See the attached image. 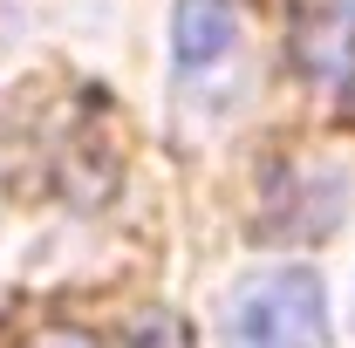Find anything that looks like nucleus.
<instances>
[{"instance_id":"f257e3e1","label":"nucleus","mask_w":355,"mask_h":348,"mask_svg":"<svg viewBox=\"0 0 355 348\" xmlns=\"http://www.w3.org/2000/svg\"><path fill=\"white\" fill-rule=\"evenodd\" d=\"M219 348H335L328 294L308 266H266L246 273L225 301Z\"/></svg>"},{"instance_id":"f03ea898","label":"nucleus","mask_w":355,"mask_h":348,"mask_svg":"<svg viewBox=\"0 0 355 348\" xmlns=\"http://www.w3.org/2000/svg\"><path fill=\"white\" fill-rule=\"evenodd\" d=\"M287 48L314 89L355 82V0H287Z\"/></svg>"},{"instance_id":"7ed1b4c3","label":"nucleus","mask_w":355,"mask_h":348,"mask_svg":"<svg viewBox=\"0 0 355 348\" xmlns=\"http://www.w3.org/2000/svg\"><path fill=\"white\" fill-rule=\"evenodd\" d=\"M232 42H239V14H232L225 0H178V14H171L178 69H205V62H219Z\"/></svg>"},{"instance_id":"20e7f679","label":"nucleus","mask_w":355,"mask_h":348,"mask_svg":"<svg viewBox=\"0 0 355 348\" xmlns=\"http://www.w3.org/2000/svg\"><path fill=\"white\" fill-rule=\"evenodd\" d=\"M123 348H191V328H184L178 314H150V321H144Z\"/></svg>"},{"instance_id":"39448f33","label":"nucleus","mask_w":355,"mask_h":348,"mask_svg":"<svg viewBox=\"0 0 355 348\" xmlns=\"http://www.w3.org/2000/svg\"><path fill=\"white\" fill-rule=\"evenodd\" d=\"M35 348H96V342H89L83 328H55V335H42Z\"/></svg>"}]
</instances>
